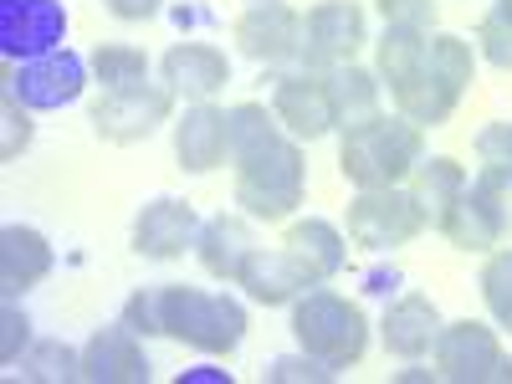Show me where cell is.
<instances>
[{
  "mask_svg": "<svg viewBox=\"0 0 512 384\" xmlns=\"http://www.w3.org/2000/svg\"><path fill=\"white\" fill-rule=\"evenodd\" d=\"M420 159H425V134H420V123H410L405 113L400 118L379 113V118L349 128L344 149H338V169H344V180L359 185V190L400 185Z\"/></svg>",
  "mask_w": 512,
  "mask_h": 384,
  "instance_id": "cell-1",
  "label": "cell"
},
{
  "mask_svg": "<svg viewBox=\"0 0 512 384\" xmlns=\"http://www.w3.org/2000/svg\"><path fill=\"white\" fill-rule=\"evenodd\" d=\"M303 185H308V164L297 139L277 134L267 149H256L251 159L236 164V205L256 221H287L303 205Z\"/></svg>",
  "mask_w": 512,
  "mask_h": 384,
  "instance_id": "cell-2",
  "label": "cell"
},
{
  "mask_svg": "<svg viewBox=\"0 0 512 384\" xmlns=\"http://www.w3.org/2000/svg\"><path fill=\"white\" fill-rule=\"evenodd\" d=\"M292 333L308 354H318L323 364L333 369H349L364 359V344H369V323H364V308L349 303L338 292H323V287H308L292 308Z\"/></svg>",
  "mask_w": 512,
  "mask_h": 384,
  "instance_id": "cell-3",
  "label": "cell"
},
{
  "mask_svg": "<svg viewBox=\"0 0 512 384\" xmlns=\"http://www.w3.org/2000/svg\"><path fill=\"white\" fill-rule=\"evenodd\" d=\"M164 333L200 354H236V344L246 338V308L226 292L164 287Z\"/></svg>",
  "mask_w": 512,
  "mask_h": 384,
  "instance_id": "cell-4",
  "label": "cell"
},
{
  "mask_svg": "<svg viewBox=\"0 0 512 384\" xmlns=\"http://www.w3.org/2000/svg\"><path fill=\"white\" fill-rule=\"evenodd\" d=\"M425 226V210L415 205L410 190H359L349 200V241L364 251H395L405 241H415Z\"/></svg>",
  "mask_w": 512,
  "mask_h": 384,
  "instance_id": "cell-5",
  "label": "cell"
},
{
  "mask_svg": "<svg viewBox=\"0 0 512 384\" xmlns=\"http://www.w3.org/2000/svg\"><path fill=\"white\" fill-rule=\"evenodd\" d=\"M436 369H441V379H456V384H512V359L502 354L497 333L472 318L441 328Z\"/></svg>",
  "mask_w": 512,
  "mask_h": 384,
  "instance_id": "cell-6",
  "label": "cell"
},
{
  "mask_svg": "<svg viewBox=\"0 0 512 384\" xmlns=\"http://www.w3.org/2000/svg\"><path fill=\"white\" fill-rule=\"evenodd\" d=\"M502 190H507V180L492 175V169H482L477 180H466V190L456 195V205L441 216L446 241L461 246V251H492L502 241V231H507Z\"/></svg>",
  "mask_w": 512,
  "mask_h": 384,
  "instance_id": "cell-7",
  "label": "cell"
},
{
  "mask_svg": "<svg viewBox=\"0 0 512 384\" xmlns=\"http://www.w3.org/2000/svg\"><path fill=\"white\" fill-rule=\"evenodd\" d=\"M364 11L354 6V0H323V6H313L303 16V62L308 72H333L354 62V52L364 47Z\"/></svg>",
  "mask_w": 512,
  "mask_h": 384,
  "instance_id": "cell-8",
  "label": "cell"
},
{
  "mask_svg": "<svg viewBox=\"0 0 512 384\" xmlns=\"http://www.w3.org/2000/svg\"><path fill=\"white\" fill-rule=\"evenodd\" d=\"M175 113V88H128V93H103L93 103V128L108 144H139L149 139L159 123H169Z\"/></svg>",
  "mask_w": 512,
  "mask_h": 384,
  "instance_id": "cell-9",
  "label": "cell"
},
{
  "mask_svg": "<svg viewBox=\"0 0 512 384\" xmlns=\"http://www.w3.org/2000/svg\"><path fill=\"white\" fill-rule=\"evenodd\" d=\"M272 113H277V123L287 128L297 144H303V139H308V144L323 139L328 128H338V123H333V88H328V72L297 67V72L277 77Z\"/></svg>",
  "mask_w": 512,
  "mask_h": 384,
  "instance_id": "cell-10",
  "label": "cell"
},
{
  "mask_svg": "<svg viewBox=\"0 0 512 384\" xmlns=\"http://www.w3.org/2000/svg\"><path fill=\"white\" fill-rule=\"evenodd\" d=\"M236 41L251 62H267V67L292 62V57H303V16L282 6V0H256L236 21Z\"/></svg>",
  "mask_w": 512,
  "mask_h": 384,
  "instance_id": "cell-11",
  "label": "cell"
},
{
  "mask_svg": "<svg viewBox=\"0 0 512 384\" xmlns=\"http://www.w3.org/2000/svg\"><path fill=\"white\" fill-rule=\"evenodd\" d=\"M241 287L251 292V303L277 308V303H297L308 287H323V282L313 277V267H308L297 251H287V246L262 251V246H256L251 262L241 267Z\"/></svg>",
  "mask_w": 512,
  "mask_h": 384,
  "instance_id": "cell-12",
  "label": "cell"
},
{
  "mask_svg": "<svg viewBox=\"0 0 512 384\" xmlns=\"http://www.w3.org/2000/svg\"><path fill=\"white\" fill-rule=\"evenodd\" d=\"M175 154H180V169L190 175H210L231 159V123H226V108H210V103H195L180 123H175Z\"/></svg>",
  "mask_w": 512,
  "mask_h": 384,
  "instance_id": "cell-13",
  "label": "cell"
},
{
  "mask_svg": "<svg viewBox=\"0 0 512 384\" xmlns=\"http://www.w3.org/2000/svg\"><path fill=\"white\" fill-rule=\"evenodd\" d=\"M82 379H93V384H144L149 359L139 349V333L128 323L93 333L88 349H82Z\"/></svg>",
  "mask_w": 512,
  "mask_h": 384,
  "instance_id": "cell-14",
  "label": "cell"
},
{
  "mask_svg": "<svg viewBox=\"0 0 512 384\" xmlns=\"http://www.w3.org/2000/svg\"><path fill=\"white\" fill-rule=\"evenodd\" d=\"M164 82L175 93L205 103V98H216L226 82H231V62L221 47H210V41H180V47H169L164 52Z\"/></svg>",
  "mask_w": 512,
  "mask_h": 384,
  "instance_id": "cell-15",
  "label": "cell"
},
{
  "mask_svg": "<svg viewBox=\"0 0 512 384\" xmlns=\"http://www.w3.org/2000/svg\"><path fill=\"white\" fill-rule=\"evenodd\" d=\"M195 236H200V226H195V210L185 200H149L134 221V251L154 256V262L180 256Z\"/></svg>",
  "mask_w": 512,
  "mask_h": 384,
  "instance_id": "cell-16",
  "label": "cell"
},
{
  "mask_svg": "<svg viewBox=\"0 0 512 384\" xmlns=\"http://www.w3.org/2000/svg\"><path fill=\"white\" fill-rule=\"evenodd\" d=\"M52 262H57L52 241L41 236L36 226H6L0 231V292H6L11 303L26 287H36L41 277H47Z\"/></svg>",
  "mask_w": 512,
  "mask_h": 384,
  "instance_id": "cell-17",
  "label": "cell"
},
{
  "mask_svg": "<svg viewBox=\"0 0 512 384\" xmlns=\"http://www.w3.org/2000/svg\"><path fill=\"white\" fill-rule=\"evenodd\" d=\"M441 313L436 303L425 292H405L400 303L384 313V349L400 354V359H420V354H431L436 349V338H441Z\"/></svg>",
  "mask_w": 512,
  "mask_h": 384,
  "instance_id": "cell-18",
  "label": "cell"
},
{
  "mask_svg": "<svg viewBox=\"0 0 512 384\" xmlns=\"http://www.w3.org/2000/svg\"><path fill=\"white\" fill-rule=\"evenodd\" d=\"M195 251H200V267L210 277H221V282H241V267L251 262V226L241 216H216V221H205L200 236H195Z\"/></svg>",
  "mask_w": 512,
  "mask_h": 384,
  "instance_id": "cell-19",
  "label": "cell"
},
{
  "mask_svg": "<svg viewBox=\"0 0 512 384\" xmlns=\"http://www.w3.org/2000/svg\"><path fill=\"white\" fill-rule=\"evenodd\" d=\"M374 57H379V77L390 82V93H395V88H405L415 72L431 67V31H420V26H384Z\"/></svg>",
  "mask_w": 512,
  "mask_h": 384,
  "instance_id": "cell-20",
  "label": "cell"
},
{
  "mask_svg": "<svg viewBox=\"0 0 512 384\" xmlns=\"http://www.w3.org/2000/svg\"><path fill=\"white\" fill-rule=\"evenodd\" d=\"M410 175H415V180H410L415 205L425 210V221H431V226H441V216L456 205V195L466 190V169H461L456 159L436 154V159H420Z\"/></svg>",
  "mask_w": 512,
  "mask_h": 384,
  "instance_id": "cell-21",
  "label": "cell"
},
{
  "mask_svg": "<svg viewBox=\"0 0 512 384\" xmlns=\"http://www.w3.org/2000/svg\"><path fill=\"white\" fill-rule=\"evenodd\" d=\"M328 88H333V123L344 128V134L359 128V123H369V118H379V82H374V72L344 62V67L328 72Z\"/></svg>",
  "mask_w": 512,
  "mask_h": 384,
  "instance_id": "cell-22",
  "label": "cell"
},
{
  "mask_svg": "<svg viewBox=\"0 0 512 384\" xmlns=\"http://www.w3.org/2000/svg\"><path fill=\"white\" fill-rule=\"evenodd\" d=\"M456 88L436 72V67H425V72H415L405 88H395V108L410 118V123H420V128H436V123H446L451 113H456Z\"/></svg>",
  "mask_w": 512,
  "mask_h": 384,
  "instance_id": "cell-23",
  "label": "cell"
},
{
  "mask_svg": "<svg viewBox=\"0 0 512 384\" xmlns=\"http://www.w3.org/2000/svg\"><path fill=\"white\" fill-rule=\"evenodd\" d=\"M282 246L303 256L318 282H328V277L344 272V256H349V251H344V236H338V226H328V221H318V216H313V221H297V226L287 231Z\"/></svg>",
  "mask_w": 512,
  "mask_h": 384,
  "instance_id": "cell-24",
  "label": "cell"
},
{
  "mask_svg": "<svg viewBox=\"0 0 512 384\" xmlns=\"http://www.w3.org/2000/svg\"><path fill=\"white\" fill-rule=\"evenodd\" d=\"M26 103H72L82 93V67L77 57H47V62H31L21 72V88Z\"/></svg>",
  "mask_w": 512,
  "mask_h": 384,
  "instance_id": "cell-25",
  "label": "cell"
},
{
  "mask_svg": "<svg viewBox=\"0 0 512 384\" xmlns=\"http://www.w3.org/2000/svg\"><path fill=\"white\" fill-rule=\"evenodd\" d=\"M226 123H231V164L251 159L256 149H267V144L282 134L277 113H267L262 103H236V108L226 113Z\"/></svg>",
  "mask_w": 512,
  "mask_h": 384,
  "instance_id": "cell-26",
  "label": "cell"
},
{
  "mask_svg": "<svg viewBox=\"0 0 512 384\" xmlns=\"http://www.w3.org/2000/svg\"><path fill=\"white\" fill-rule=\"evenodd\" d=\"M93 72L103 82V93H128V88H144L149 82V57L139 47H103L93 57Z\"/></svg>",
  "mask_w": 512,
  "mask_h": 384,
  "instance_id": "cell-27",
  "label": "cell"
},
{
  "mask_svg": "<svg viewBox=\"0 0 512 384\" xmlns=\"http://www.w3.org/2000/svg\"><path fill=\"white\" fill-rule=\"evenodd\" d=\"M21 379H82V359L67 344L47 338V344H36L31 354H21Z\"/></svg>",
  "mask_w": 512,
  "mask_h": 384,
  "instance_id": "cell-28",
  "label": "cell"
},
{
  "mask_svg": "<svg viewBox=\"0 0 512 384\" xmlns=\"http://www.w3.org/2000/svg\"><path fill=\"white\" fill-rule=\"evenodd\" d=\"M431 67L451 82V88L461 93L466 82H472L477 72V57H472V41H461V36H431Z\"/></svg>",
  "mask_w": 512,
  "mask_h": 384,
  "instance_id": "cell-29",
  "label": "cell"
},
{
  "mask_svg": "<svg viewBox=\"0 0 512 384\" xmlns=\"http://www.w3.org/2000/svg\"><path fill=\"white\" fill-rule=\"evenodd\" d=\"M482 297L492 318L512 333V251H492V262L482 267Z\"/></svg>",
  "mask_w": 512,
  "mask_h": 384,
  "instance_id": "cell-30",
  "label": "cell"
},
{
  "mask_svg": "<svg viewBox=\"0 0 512 384\" xmlns=\"http://www.w3.org/2000/svg\"><path fill=\"white\" fill-rule=\"evenodd\" d=\"M477 159L482 169H492V175H502L512 185V123H487L477 134Z\"/></svg>",
  "mask_w": 512,
  "mask_h": 384,
  "instance_id": "cell-31",
  "label": "cell"
},
{
  "mask_svg": "<svg viewBox=\"0 0 512 384\" xmlns=\"http://www.w3.org/2000/svg\"><path fill=\"white\" fill-rule=\"evenodd\" d=\"M123 323L134 328V333H164V287H144L128 297V308H123Z\"/></svg>",
  "mask_w": 512,
  "mask_h": 384,
  "instance_id": "cell-32",
  "label": "cell"
},
{
  "mask_svg": "<svg viewBox=\"0 0 512 384\" xmlns=\"http://www.w3.org/2000/svg\"><path fill=\"white\" fill-rule=\"evenodd\" d=\"M477 41H482V57H487L492 67H502V72H512V21H507L502 11H492V16L482 21V31H477Z\"/></svg>",
  "mask_w": 512,
  "mask_h": 384,
  "instance_id": "cell-33",
  "label": "cell"
},
{
  "mask_svg": "<svg viewBox=\"0 0 512 384\" xmlns=\"http://www.w3.org/2000/svg\"><path fill=\"white\" fill-rule=\"evenodd\" d=\"M26 344H31V323H26V313L6 297V313H0V364H16V359L26 354Z\"/></svg>",
  "mask_w": 512,
  "mask_h": 384,
  "instance_id": "cell-34",
  "label": "cell"
},
{
  "mask_svg": "<svg viewBox=\"0 0 512 384\" xmlns=\"http://www.w3.org/2000/svg\"><path fill=\"white\" fill-rule=\"evenodd\" d=\"M333 374H338V369H333V364H323V359H318V354H308V349L297 354V359H277V364L267 369V379H272V384H297V379H333Z\"/></svg>",
  "mask_w": 512,
  "mask_h": 384,
  "instance_id": "cell-35",
  "label": "cell"
},
{
  "mask_svg": "<svg viewBox=\"0 0 512 384\" xmlns=\"http://www.w3.org/2000/svg\"><path fill=\"white\" fill-rule=\"evenodd\" d=\"M0 108H6V144H0V154L16 159V154L31 144V118H26V108H21V93H16V88H6Z\"/></svg>",
  "mask_w": 512,
  "mask_h": 384,
  "instance_id": "cell-36",
  "label": "cell"
},
{
  "mask_svg": "<svg viewBox=\"0 0 512 384\" xmlns=\"http://www.w3.org/2000/svg\"><path fill=\"white\" fill-rule=\"evenodd\" d=\"M379 11L390 26H420V31H431L436 21V0H379Z\"/></svg>",
  "mask_w": 512,
  "mask_h": 384,
  "instance_id": "cell-37",
  "label": "cell"
},
{
  "mask_svg": "<svg viewBox=\"0 0 512 384\" xmlns=\"http://www.w3.org/2000/svg\"><path fill=\"white\" fill-rule=\"evenodd\" d=\"M159 6L164 0H108V11L118 21H149V16H159Z\"/></svg>",
  "mask_w": 512,
  "mask_h": 384,
  "instance_id": "cell-38",
  "label": "cell"
},
{
  "mask_svg": "<svg viewBox=\"0 0 512 384\" xmlns=\"http://www.w3.org/2000/svg\"><path fill=\"white\" fill-rule=\"evenodd\" d=\"M497 11H502V16L512 21V0H497Z\"/></svg>",
  "mask_w": 512,
  "mask_h": 384,
  "instance_id": "cell-39",
  "label": "cell"
}]
</instances>
